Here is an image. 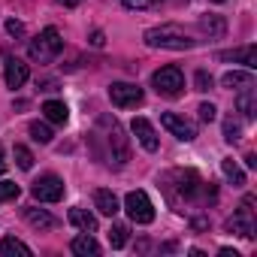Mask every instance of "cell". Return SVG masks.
<instances>
[{
    "mask_svg": "<svg viewBox=\"0 0 257 257\" xmlns=\"http://www.w3.org/2000/svg\"><path fill=\"white\" fill-rule=\"evenodd\" d=\"M146 46L149 49H170V52H188L197 46V40H191L179 25H161V28H152L146 31Z\"/></svg>",
    "mask_w": 257,
    "mask_h": 257,
    "instance_id": "1",
    "label": "cell"
},
{
    "mask_svg": "<svg viewBox=\"0 0 257 257\" xmlns=\"http://www.w3.org/2000/svg\"><path fill=\"white\" fill-rule=\"evenodd\" d=\"M61 52H64V40H61V34H58L55 28H46V31H43L37 40H31V46H28V55H31L34 61H40V64L55 61Z\"/></svg>",
    "mask_w": 257,
    "mask_h": 257,
    "instance_id": "2",
    "label": "cell"
},
{
    "mask_svg": "<svg viewBox=\"0 0 257 257\" xmlns=\"http://www.w3.org/2000/svg\"><path fill=\"white\" fill-rule=\"evenodd\" d=\"M152 85H155V91L164 94V97H179V94L185 91V76H182V70H179L176 64H167V67H161V70L152 76Z\"/></svg>",
    "mask_w": 257,
    "mask_h": 257,
    "instance_id": "3",
    "label": "cell"
},
{
    "mask_svg": "<svg viewBox=\"0 0 257 257\" xmlns=\"http://www.w3.org/2000/svg\"><path fill=\"white\" fill-rule=\"evenodd\" d=\"M124 209L131 215V221H137V224H152L155 221V206H152L146 191H131L124 197Z\"/></svg>",
    "mask_w": 257,
    "mask_h": 257,
    "instance_id": "4",
    "label": "cell"
},
{
    "mask_svg": "<svg viewBox=\"0 0 257 257\" xmlns=\"http://www.w3.org/2000/svg\"><path fill=\"white\" fill-rule=\"evenodd\" d=\"M109 100L118 109L140 106L143 103V88L140 85H131V82H115V85H109Z\"/></svg>",
    "mask_w": 257,
    "mask_h": 257,
    "instance_id": "5",
    "label": "cell"
},
{
    "mask_svg": "<svg viewBox=\"0 0 257 257\" xmlns=\"http://www.w3.org/2000/svg\"><path fill=\"white\" fill-rule=\"evenodd\" d=\"M254 197H245V203H242V209L227 221V230H233L236 236H242V239H251L254 236Z\"/></svg>",
    "mask_w": 257,
    "mask_h": 257,
    "instance_id": "6",
    "label": "cell"
},
{
    "mask_svg": "<svg viewBox=\"0 0 257 257\" xmlns=\"http://www.w3.org/2000/svg\"><path fill=\"white\" fill-rule=\"evenodd\" d=\"M31 194H34V200H40V203H58V200L64 197V182H61L58 176H43V179L34 182Z\"/></svg>",
    "mask_w": 257,
    "mask_h": 257,
    "instance_id": "7",
    "label": "cell"
},
{
    "mask_svg": "<svg viewBox=\"0 0 257 257\" xmlns=\"http://www.w3.org/2000/svg\"><path fill=\"white\" fill-rule=\"evenodd\" d=\"M161 124L167 127L173 137H179V140H185V143H191V140L197 137V127H194L185 115H179V112H164V115H161Z\"/></svg>",
    "mask_w": 257,
    "mask_h": 257,
    "instance_id": "8",
    "label": "cell"
},
{
    "mask_svg": "<svg viewBox=\"0 0 257 257\" xmlns=\"http://www.w3.org/2000/svg\"><path fill=\"white\" fill-rule=\"evenodd\" d=\"M131 131H134V137L140 140V146L146 152H158V134H155V127L146 118H134L131 121Z\"/></svg>",
    "mask_w": 257,
    "mask_h": 257,
    "instance_id": "9",
    "label": "cell"
},
{
    "mask_svg": "<svg viewBox=\"0 0 257 257\" xmlns=\"http://www.w3.org/2000/svg\"><path fill=\"white\" fill-rule=\"evenodd\" d=\"M4 76H7V85L16 91V88H22V85L28 82L31 70H28V64H25V61H19V58H10V61H7V70H4Z\"/></svg>",
    "mask_w": 257,
    "mask_h": 257,
    "instance_id": "10",
    "label": "cell"
},
{
    "mask_svg": "<svg viewBox=\"0 0 257 257\" xmlns=\"http://www.w3.org/2000/svg\"><path fill=\"white\" fill-rule=\"evenodd\" d=\"M218 61H242L248 70L257 67V49L245 46V49H233V52H218Z\"/></svg>",
    "mask_w": 257,
    "mask_h": 257,
    "instance_id": "11",
    "label": "cell"
},
{
    "mask_svg": "<svg viewBox=\"0 0 257 257\" xmlns=\"http://www.w3.org/2000/svg\"><path fill=\"white\" fill-rule=\"evenodd\" d=\"M221 85L224 88H236V91H242V88H248V85H254V73L251 70H230V73H224V79H221Z\"/></svg>",
    "mask_w": 257,
    "mask_h": 257,
    "instance_id": "12",
    "label": "cell"
},
{
    "mask_svg": "<svg viewBox=\"0 0 257 257\" xmlns=\"http://www.w3.org/2000/svg\"><path fill=\"white\" fill-rule=\"evenodd\" d=\"M236 109L242 112V118H245V121H254V115H257V103H254V85L242 88V94L236 97Z\"/></svg>",
    "mask_w": 257,
    "mask_h": 257,
    "instance_id": "13",
    "label": "cell"
},
{
    "mask_svg": "<svg viewBox=\"0 0 257 257\" xmlns=\"http://www.w3.org/2000/svg\"><path fill=\"white\" fill-rule=\"evenodd\" d=\"M70 248H73V254H79V257H97V254H100V245H97V239H94L91 233L76 236V239L70 242Z\"/></svg>",
    "mask_w": 257,
    "mask_h": 257,
    "instance_id": "14",
    "label": "cell"
},
{
    "mask_svg": "<svg viewBox=\"0 0 257 257\" xmlns=\"http://www.w3.org/2000/svg\"><path fill=\"white\" fill-rule=\"evenodd\" d=\"M200 31L209 34V40H221V37L227 34V22H224L221 16H203V19H200Z\"/></svg>",
    "mask_w": 257,
    "mask_h": 257,
    "instance_id": "15",
    "label": "cell"
},
{
    "mask_svg": "<svg viewBox=\"0 0 257 257\" xmlns=\"http://www.w3.org/2000/svg\"><path fill=\"white\" fill-rule=\"evenodd\" d=\"M43 115H46L52 124H67L70 109H67V103H61V100H46V103H43Z\"/></svg>",
    "mask_w": 257,
    "mask_h": 257,
    "instance_id": "16",
    "label": "cell"
},
{
    "mask_svg": "<svg viewBox=\"0 0 257 257\" xmlns=\"http://www.w3.org/2000/svg\"><path fill=\"white\" fill-rule=\"evenodd\" d=\"M94 206H97V212H103V215H115L118 212V197L112 194V191H106V188H100V191H94Z\"/></svg>",
    "mask_w": 257,
    "mask_h": 257,
    "instance_id": "17",
    "label": "cell"
},
{
    "mask_svg": "<svg viewBox=\"0 0 257 257\" xmlns=\"http://www.w3.org/2000/svg\"><path fill=\"white\" fill-rule=\"evenodd\" d=\"M0 254H4V257H31L34 251L22 242V239H16V236H7V239H0Z\"/></svg>",
    "mask_w": 257,
    "mask_h": 257,
    "instance_id": "18",
    "label": "cell"
},
{
    "mask_svg": "<svg viewBox=\"0 0 257 257\" xmlns=\"http://www.w3.org/2000/svg\"><path fill=\"white\" fill-rule=\"evenodd\" d=\"M25 218H28V224L31 227H37V230H49V227H55V218L46 212V209H25Z\"/></svg>",
    "mask_w": 257,
    "mask_h": 257,
    "instance_id": "19",
    "label": "cell"
},
{
    "mask_svg": "<svg viewBox=\"0 0 257 257\" xmlns=\"http://www.w3.org/2000/svg\"><path fill=\"white\" fill-rule=\"evenodd\" d=\"M70 221L82 230V233H94L97 230V218L88 209H70Z\"/></svg>",
    "mask_w": 257,
    "mask_h": 257,
    "instance_id": "20",
    "label": "cell"
},
{
    "mask_svg": "<svg viewBox=\"0 0 257 257\" xmlns=\"http://www.w3.org/2000/svg\"><path fill=\"white\" fill-rule=\"evenodd\" d=\"M109 146H115V149H118V152H115V158H112L115 164H124L127 158H131V152H127V146H124V134H121V127H118L115 121H112V134H109Z\"/></svg>",
    "mask_w": 257,
    "mask_h": 257,
    "instance_id": "21",
    "label": "cell"
},
{
    "mask_svg": "<svg viewBox=\"0 0 257 257\" xmlns=\"http://www.w3.org/2000/svg\"><path fill=\"white\" fill-rule=\"evenodd\" d=\"M221 170H224V176H227V182H230L233 188H242V185H245V173L239 170V164H236L233 158H224V161H221Z\"/></svg>",
    "mask_w": 257,
    "mask_h": 257,
    "instance_id": "22",
    "label": "cell"
},
{
    "mask_svg": "<svg viewBox=\"0 0 257 257\" xmlns=\"http://www.w3.org/2000/svg\"><path fill=\"white\" fill-rule=\"evenodd\" d=\"M28 131H31L34 143H43V146H46V143H52V137H55V134H52V127H49V124H40V121H31Z\"/></svg>",
    "mask_w": 257,
    "mask_h": 257,
    "instance_id": "23",
    "label": "cell"
},
{
    "mask_svg": "<svg viewBox=\"0 0 257 257\" xmlns=\"http://www.w3.org/2000/svg\"><path fill=\"white\" fill-rule=\"evenodd\" d=\"M127 233H131V230H127L124 224H112L109 227V245L112 248H124L127 245Z\"/></svg>",
    "mask_w": 257,
    "mask_h": 257,
    "instance_id": "24",
    "label": "cell"
},
{
    "mask_svg": "<svg viewBox=\"0 0 257 257\" xmlns=\"http://www.w3.org/2000/svg\"><path fill=\"white\" fill-rule=\"evenodd\" d=\"M239 137H242V127H239V121H236L233 115H227V118H224V140H227V143H236Z\"/></svg>",
    "mask_w": 257,
    "mask_h": 257,
    "instance_id": "25",
    "label": "cell"
},
{
    "mask_svg": "<svg viewBox=\"0 0 257 257\" xmlns=\"http://www.w3.org/2000/svg\"><path fill=\"white\" fill-rule=\"evenodd\" d=\"M22 188L16 182H0V203H10V200H19Z\"/></svg>",
    "mask_w": 257,
    "mask_h": 257,
    "instance_id": "26",
    "label": "cell"
},
{
    "mask_svg": "<svg viewBox=\"0 0 257 257\" xmlns=\"http://www.w3.org/2000/svg\"><path fill=\"white\" fill-rule=\"evenodd\" d=\"M13 155H16V164H19L22 170H31V167H34V155H31L25 146H16V149H13Z\"/></svg>",
    "mask_w": 257,
    "mask_h": 257,
    "instance_id": "27",
    "label": "cell"
},
{
    "mask_svg": "<svg viewBox=\"0 0 257 257\" xmlns=\"http://www.w3.org/2000/svg\"><path fill=\"white\" fill-rule=\"evenodd\" d=\"M194 85H197V91H209L212 88V76L206 70H197L194 73Z\"/></svg>",
    "mask_w": 257,
    "mask_h": 257,
    "instance_id": "28",
    "label": "cell"
},
{
    "mask_svg": "<svg viewBox=\"0 0 257 257\" xmlns=\"http://www.w3.org/2000/svg\"><path fill=\"white\" fill-rule=\"evenodd\" d=\"M121 4H124L127 10H152V7L161 4V0H121Z\"/></svg>",
    "mask_w": 257,
    "mask_h": 257,
    "instance_id": "29",
    "label": "cell"
},
{
    "mask_svg": "<svg viewBox=\"0 0 257 257\" xmlns=\"http://www.w3.org/2000/svg\"><path fill=\"white\" fill-rule=\"evenodd\" d=\"M197 112H200V121H206V124H209V121H215V115H218V109H215L212 103H200V109H197Z\"/></svg>",
    "mask_w": 257,
    "mask_h": 257,
    "instance_id": "30",
    "label": "cell"
},
{
    "mask_svg": "<svg viewBox=\"0 0 257 257\" xmlns=\"http://www.w3.org/2000/svg\"><path fill=\"white\" fill-rule=\"evenodd\" d=\"M7 31H10L13 37H25V25H22V22H16V19H10V22H7Z\"/></svg>",
    "mask_w": 257,
    "mask_h": 257,
    "instance_id": "31",
    "label": "cell"
},
{
    "mask_svg": "<svg viewBox=\"0 0 257 257\" xmlns=\"http://www.w3.org/2000/svg\"><path fill=\"white\" fill-rule=\"evenodd\" d=\"M103 43H106V40H103V34H100V31H94V34H91V46H97V49H100Z\"/></svg>",
    "mask_w": 257,
    "mask_h": 257,
    "instance_id": "32",
    "label": "cell"
},
{
    "mask_svg": "<svg viewBox=\"0 0 257 257\" xmlns=\"http://www.w3.org/2000/svg\"><path fill=\"white\" fill-rule=\"evenodd\" d=\"M7 173V161H4V146H0V176Z\"/></svg>",
    "mask_w": 257,
    "mask_h": 257,
    "instance_id": "33",
    "label": "cell"
},
{
    "mask_svg": "<svg viewBox=\"0 0 257 257\" xmlns=\"http://www.w3.org/2000/svg\"><path fill=\"white\" fill-rule=\"evenodd\" d=\"M58 4H64V7H79L82 0H58Z\"/></svg>",
    "mask_w": 257,
    "mask_h": 257,
    "instance_id": "34",
    "label": "cell"
},
{
    "mask_svg": "<svg viewBox=\"0 0 257 257\" xmlns=\"http://www.w3.org/2000/svg\"><path fill=\"white\" fill-rule=\"evenodd\" d=\"M212 4H224V0H212Z\"/></svg>",
    "mask_w": 257,
    "mask_h": 257,
    "instance_id": "35",
    "label": "cell"
}]
</instances>
